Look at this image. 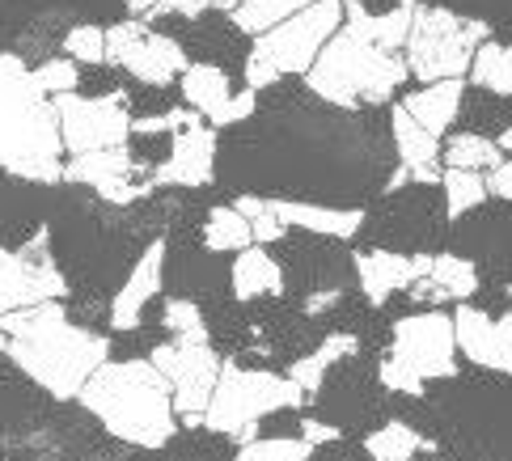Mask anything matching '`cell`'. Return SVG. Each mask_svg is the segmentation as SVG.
Returning a JSON list of instances; mask_svg holds the SVG:
<instances>
[{"label":"cell","instance_id":"6da1fadb","mask_svg":"<svg viewBox=\"0 0 512 461\" xmlns=\"http://www.w3.org/2000/svg\"><path fill=\"white\" fill-rule=\"evenodd\" d=\"M5 330V356L56 402H68L85 390V381L111 360V339L77 326L60 301L17 309L0 318Z\"/></svg>","mask_w":512,"mask_h":461},{"label":"cell","instance_id":"7a4b0ae2","mask_svg":"<svg viewBox=\"0 0 512 461\" xmlns=\"http://www.w3.org/2000/svg\"><path fill=\"white\" fill-rule=\"evenodd\" d=\"M77 398L106 432L132 449H161L178 432L170 385L153 360H106Z\"/></svg>","mask_w":512,"mask_h":461},{"label":"cell","instance_id":"3957f363","mask_svg":"<svg viewBox=\"0 0 512 461\" xmlns=\"http://www.w3.org/2000/svg\"><path fill=\"white\" fill-rule=\"evenodd\" d=\"M0 170L39 187L64 178L56 102L34 85L22 55H0Z\"/></svg>","mask_w":512,"mask_h":461},{"label":"cell","instance_id":"277c9868","mask_svg":"<svg viewBox=\"0 0 512 461\" xmlns=\"http://www.w3.org/2000/svg\"><path fill=\"white\" fill-rule=\"evenodd\" d=\"M407 60L402 51H386L352 30H339L331 43L318 51V60L305 72V89L326 106L356 110V106H377L390 102L402 81H407Z\"/></svg>","mask_w":512,"mask_h":461},{"label":"cell","instance_id":"5b68a950","mask_svg":"<svg viewBox=\"0 0 512 461\" xmlns=\"http://www.w3.org/2000/svg\"><path fill=\"white\" fill-rule=\"evenodd\" d=\"M305 394L284 373H267V368H242L237 360H221V377H216L212 402L204 411V428L233 436L237 445L259 436V423L267 415L297 411Z\"/></svg>","mask_w":512,"mask_h":461},{"label":"cell","instance_id":"8992f818","mask_svg":"<svg viewBox=\"0 0 512 461\" xmlns=\"http://www.w3.org/2000/svg\"><path fill=\"white\" fill-rule=\"evenodd\" d=\"M457 373V343H453V318L445 309L411 313L394 326L390 352L381 356L377 377L390 394L419 398L428 381H445Z\"/></svg>","mask_w":512,"mask_h":461},{"label":"cell","instance_id":"52a82bcc","mask_svg":"<svg viewBox=\"0 0 512 461\" xmlns=\"http://www.w3.org/2000/svg\"><path fill=\"white\" fill-rule=\"evenodd\" d=\"M343 30V5L339 0H314L301 13H292L288 22L276 30H267L254 39V51L246 55V89H271L280 77L292 72H309V64L318 60V51Z\"/></svg>","mask_w":512,"mask_h":461},{"label":"cell","instance_id":"ba28073f","mask_svg":"<svg viewBox=\"0 0 512 461\" xmlns=\"http://www.w3.org/2000/svg\"><path fill=\"white\" fill-rule=\"evenodd\" d=\"M491 39L487 22L479 17H462L441 5H415L411 17V34L402 47L407 72L419 85H436V81H462L470 72L474 51Z\"/></svg>","mask_w":512,"mask_h":461},{"label":"cell","instance_id":"9c48e42d","mask_svg":"<svg viewBox=\"0 0 512 461\" xmlns=\"http://www.w3.org/2000/svg\"><path fill=\"white\" fill-rule=\"evenodd\" d=\"M56 119H60L64 157L123 149L127 136H132V115H127L123 94H102V98L64 94L56 98Z\"/></svg>","mask_w":512,"mask_h":461},{"label":"cell","instance_id":"30bf717a","mask_svg":"<svg viewBox=\"0 0 512 461\" xmlns=\"http://www.w3.org/2000/svg\"><path fill=\"white\" fill-rule=\"evenodd\" d=\"M153 368L170 385L174 415L187 423V428L204 423L216 377H221V356L212 352V343H174L170 339L153 352Z\"/></svg>","mask_w":512,"mask_h":461},{"label":"cell","instance_id":"8fae6325","mask_svg":"<svg viewBox=\"0 0 512 461\" xmlns=\"http://www.w3.org/2000/svg\"><path fill=\"white\" fill-rule=\"evenodd\" d=\"M106 64L132 72L140 85H174L191 60L170 34H157L140 17H127V22L106 30Z\"/></svg>","mask_w":512,"mask_h":461},{"label":"cell","instance_id":"7c38bea8","mask_svg":"<svg viewBox=\"0 0 512 461\" xmlns=\"http://www.w3.org/2000/svg\"><path fill=\"white\" fill-rule=\"evenodd\" d=\"M68 280L64 271L51 263L47 233H39L26 250H0V318L17 309H34L47 301H64Z\"/></svg>","mask_w":512,"mask_h":461},{"label":"cell","instance_id":"4fadbf2b","mask_svg":"<svg viewBox=\"0 0 512 461\" xmlns=\"http://www.w3.org/2000/svg\"><path fill=\"white\" fill-rule=\"evenodd\" d=\"M64 178L68 182H81V187L98 191V199L106 204H136L153 191V182H136V157L132 149H102V153H77L64 161Z\"/></svg>","mask_w":512,"mask_h":461},{"label":"cell","instance_id":"5bb4252c","mask_svg":"<svg viewBox=\"0 0 512 461\" xmlns=\"http://www.w3.org/2000/svg\"><path fill=\"white\" fill-rule=\"evenodd\" d=\"M453 343L470 364L512 377V313L491 318L474 305H457L453 313Z\"/></svg>","mask_w":512,"mask_h":461},{"label":"cell","instance_id":"9a60e30c","mask_svg":"<svg viewBox=\"0 0 512 461\" xmlns=\"http://www.w3.org/2000/svg\"><path fill=\"white\" fill-rule=\"evenodd\" d=\"M216 174V132L199 119L174 136L166 161L153 170V187H208Z\"/></svg>","mask_w":512,"mask_h":461},{"label":"cell","instance_id":"2e32d148","mask_svg":"<svg viewBox=\"0 0 512 461\" xmlns=\"http://www.w3.org/2000/svg\"><path fill=\"white\" fill-rule=\"evenodd\" d=\"M432 254H394V250H364L356 254V280L369 305H386L394 292H407L428 275Z\"/></svg>","mask_w":512,"mask_h":461},{"label":"cell","instance_id":"e0dca14e","mask_svg":"<svg viewBox=\"0 0 512 461\" xmlns=\"http://www.w3.org/2000/svg\"><path fill=\"white\" fill-rule=\"evenodd\" d=\"M166 254H170L166 237H157V242L136 258L127 284L115 292V301H111V326L115 330H136L140 318H144V305H149L153 297H161V288H166Z\"/></svg>","mask_w":512,"mask_h":461},{"label":"cell","instance_id":"ac0fdd59","mask_svg":"<svg viewBox=\"0 0 512 461\" xmlns=\"http://www.w3.org/2000/svg\"><path fill=\"white\" fill-rule=\"evenodd\" d=\"M390 132H394V149H398V165L407 170L411 182L419 187H441V140H436L428 127H419L407 110L394 106L390 110Z\"/></svg>","mask_w":512,"mask_h":461},{"label":"cell","instance_id":"d6986e66","mask_svg":"<svg viewBox=\"0 0 512 461\" xmlns=\"http://www.w3.org/2000/svg\"><path fill=\"white\" fill-rule=\"evenodd\" d=\"M339 5H343V30H352L360 39H369L386 51H402L407 47L411 17H415L419 0H402V5H394L390 13H369L360 0H339Z\"/></svg>","mask_w":512,"mask_h":461},{"label":"cell","instance_id":"ffe728a7","mask_svg":"<svg viewBox=\"0 0 512 461\" xmlns=\"http://www.w3.org/2000/svg\"><path fill=\"white\" fill-rule=\"evenodd\" d=\"M276 216L284 220V229H305L318 237H335V242H347L364 229L360 208H322L305 204V199H276Z\"/></svg>","mask_w":512,"mask_h":461},{"label":"cell","instance_id":"44dd1931","mask_svg":"<svg viewBox=\"0 0 512 461\" xmlns=\"http://www.w3.org/2000/svg\"><path fill=\"white\" fill-rule=\"evenodd\" d=\"M411 288H415L411 297H419V301L432 297V301L466 305L474 292H479V267H474L470 258H462V254H432L428 275H424V280H415Z\"/></svg>","mask_w":512,"mask_h":461},{"label":"cell","instance_id":"7402d4cb","mask_svg":"<svg viewBox=\"0 0 512 461\" xmlns=\"http://www.w3.org/2000/svg\"><path fill=\"white\" fill-rule=\"evenodd\" d=\"M462 81H436V85H419L411 89L407 98H402L398 106L407 110V115L419 123V127H428V132L436 140H445L449 132V123L457 119V110H462Z\"/></svg>","mask_w":512,"mask_h":461},{"label":"cell","instance_id":"603a6c76","mask_svg":"<svg viewBox=\"0 0 512 461\" xmlns=\"http://www.w3.org/2000/svg\"><path fill=\"white\" fill-rule=\"evenodd\" d=\"M229 284H233V297L237 301H263V297H280L284 292V271L280 263L271 258L267 250L250 246L233 258V271H229Z\"/></svg>","mask_w":512,"mask_h":461},{"label":"cell","instance_id":"cb8c5ba5","mask_svg":"<svg viewBox=\"0 0 512 461\" xmlns=\"http://www.w3.org/2000/svg\"><path fill=\"white\" fill-rule=\"evenodd\" d=\"M178 85H182V98H187V106H191L204 123H208L212 115H221V110L229 106V98H233L229 72L216 68V64H187V72L178 77Z\"/></svg>","mask_w":512,"mask_h":461},{"label":"cell","instance_id":"d4e9b609","mask_svg":"<svg viewBox=\"0 0 512 461\" xmlns=\"http://www.w3.org/2000/svg\"><path fill=\"white\" fill-rule=\"evenodd\" d=\"M356 335H331V339H322V347H314L309 356H301L297 364L288 368V381L297 385V390L309 398V394H318L322 390V377L331 373V368L343 360V356H352L356 352Z\"/></svg>","mask_w":512,"mask_h":461},{"label":"cell","instance_id":"484cf974","mask_svg":"<svg viewBox=\"0 0 512 461\" xmlns=\"http://www.w3.org/2000/svg\"><path fill=\"white\" fill-rule=\"evenodd\" d=\"M504 161L500 144L479 132H457L441 140V165L445 170H474V174H491Z\"/></svg>","mask_w":512,"mask_h":461},{"label":"cell","instance_id":"4316f807","mask_svg":"<svg viewBox=\"0 0 512 461\" xmlns=\"http://www.w3.org/2000/svg\"><path fill=\"white\" fill-rule=\"evenodd\" d=\"M436 445L428 436H419L411 423H402V419H390V423H381L377 432H369V440H364V453H369L373 461H407L415 453H432Z\"/></svg>","mask_w":512,"mask_h":461},{"label":"cell","instance_id":"83f0119b","mask_svg":"<svg viewBox=\"0 0 512 461\" xmlns=\"http://www.w3.org/2000/svg\"><path fill=\"white\" fill-rule=\"evenodd\" d=\"M466 77L479 89H487V94L508 98L512 94V43H491L487 39L479 51H474Z\"/></svg>","mask_w":512,"mask_h":461},{"label":"cell","instance_id":"f1b7e54d","mask_svg":"<svg viewBox=\"0 0 512 461\" xmlns=\"http://www.w3.org/2000/svg\"><path fill=\"white\" fill-rule=\"evenodd\" d=\"M204 246H208L212 254H221V250L242 254V250L254 246V233H250V225H246V216L237 212L233 204H225V208H212V212H208V220H204Z\"/></svg>","mask_w":512,"mask_h":461},{"label":"cell","instance_id":"f546056e","mask_svg":"<svg viewBox=\"0 0 512 461\" xmlns=\"http://www.w3.org/2000/svg\"><path fill=\"white\" fill-rule=\"evenodd\" d=\"M305 5H314V0H242L229 17H233V26L242 34H254V39H259V34L288 22L292 13H301Z\"/></svg>","mask_w":512,"mask_h":461},{"label":"cell","instance_id":"4dcf8cb0","mask_svg":"<svg viewBox=\"0 0 512 461\" xmlns=\"http://www.w3.org/2000/svg\"><path fill=\"white\" fill-rule=\"evenodd\" d=\"M441 191H445V216L449 220H462L466 212L487 204V178L474 174V170H445Z\"/></svg>","mask_w":512,"mask_h":461},{"label":"cell","instance_id":"1f68e13d","mask_svg":"<svg viewBox=\"0 0 512 461\" xmlns=\"http://www.w3.org/2000/svg\"><path fill=\"white\" fill-rule=\"evenodd\" d=\"M161 326L174 343H208V318L191 297H170L161 305Z\"/></svg>","mask_w":512,"mask_h":461},{"label":"cell","instance_id":"d6a6232c","mask_svg":"<svg viewBox=\"0 0 512 461\" xmlns=\"http://www.w3.org/2000/svg\"><path fill=\"white\" fill-rule=\"evenodd\" d=\"M233 208L246 216V225L254 233V246H271V242H284V237H288L284 220L276 216V199H267V195H237Z\"/></svg>","mask_w":512,"mask_h":461},{"label":"cell","instance_id":"836d02e7","mask_svg":"<svg viewBox=\"0 0 512 461\" xmlns=\"http://www.w3.org/2000/svg\"><path fill=\"white\" fill-rule=\"evenodd\" d=\"M309 449L301 436H254L237 449L233 461H309Z\"/></svg>","mask_w":512,"mask_h":461},{"label":"cell","instance_id":"e575fe53","mask_svg":"<svg viewBox=\"0 0 512 461\" xmlns=\"http://www.w3.org/2000/svg\"><path fill=\"white\" fill-rule=\"evenodd\" d=\"M30 72H34V85H39L51 102L64 98V94H77L81 64H72L68 55H56V60H43L39 68H30Z\"/></svg>","mask_w":512,"mask_h":461},{"label":"cell","instance_id":"d590c367","mask_svg":"<svg viewBox=\"0 0 512 461\" xmlns=\"http://www.w3.org/2000/svg\"><path fill=\"white\" fill-rule=\"evenodd\" d=\"M64 55L72 64H106V30L94 22H77L64 34Z\"/></svg>","mask_w":512,"mask_h":461},{"label":"cell","instance_id":"8d00e7d4","mask_svg":"<svg viewBox=\"0 0 512 461\" xmlns=\"http://www.w3.org/2000/svg\"><path fill=\"white\" fill-rule=\"evenodd\" d=\"M242 0H157L153 13H174V17H204V13H233Z\"/></svg>","mask_w":512,"mask_h":461},{"label":"cell","instance_id":"74e56055","mask_svg":"<svg viewBox=\"0 0 512 461\" xmlns=\"http://www.w3.org/2000/svg\"><path fill=\"white\" fill-rule=\"evenodd\" d=\"M254 106H259V94H254V89H233L229 106L221 110V115H212V119H208V127H212V132H221V127L246 123V119L254 115Z\"/></svg>","mask_w":512,"mask_h":461},{"label":"cell","instance_id":"f35d334b","mask_svg":"<svg viewBox=\"0 0 512 461\" xmlns=\"http://www.w3.org/2000/svg\"><path fill=\"white\" fill-rule=\"evenodd\" d=\"M487 195H500V199H508V204H512V157H504L496 170H491V178H487Z\"/></svg>","mask_w":512,"mask_h":461},{"label":"cell","instance_id":"ab89813d","mask_svg":"<svg viewBox=\"0 0 512 461\" xmlns=\"http://www.w3.org/2000/svg\"><path fill=\"white\" fill-rule=\"evenodd\" d=\"M301 440L314 449V445H326V440H339V428L335 423H322V419H305L301 423Z\"/></svg>","mask_w":512,"mask_h":461},{"label":"cell","instance_id":"60d3db41","mask_svg":"<svg viewBox=\"0 0 512 461\" xmlns=\"http://www.w3.org/2000/svg\"><path fill=\"white\" fill-rule=\"evenodd\" d=\"M343 301V292L339 288H326V292H314V297L305 301V309L309 313H322V309H331V305H339Z\"/></svg>","mask_w":512,"mask_h":461},{"label":"cell","instance_id":"b9f144b4","mask_svg":"<svg viewBox=\"0 0 512 461\" xmlns=\"http://www.w3.org/2000/svg\"><path fill=\"white\" fill-rule=\"evenodd\" d=\"M153 5H157V0H127V13L144 17V13H153Z\"/></svg>","mask_w":512,"mask_h":461},{"label":"cell","instance_id":"7bdbcfd3","mask_svg":"<svg viewBox=\"0 0 512 461\" xmlns=\"http://www.w3.org/2000/svg\"><path fill=\"white\" fill-rule=\"evenodd\" d=\"M496 144H500V153H512V123H508V127H504V136H500V140H496Z\"/></svg>","mask_w":512,"mask_h":461},{"label":"cell","instance_id":"ee69618b","mask_svg":"<svg viewBox=\"0 0 512 461\" xmlns=\"http://www.w3.org/2000/svg\"><path fill=\"white\" fill-rule=\"evenodd\" d=\"M5 347H9V339H5V330H0V356H5Z\"/></svg>","mask_w":512,"mask_h":461},{"label":"cell","instance_id":"f6af8a7d","mask_svg":"<svg viewBox=\"0 0 512 461\" xmlns=\"http://www.w3.org/2000/svg\"><path fill=\"white\" fill-rule=\"evenodd\" d=\"M508 301H512V284H508Z\"/></svg>","mask_w":512,"mask_h":461},{"label":"cell","instance_id":"bcb514c9","mask_svg":"<svg viewBox=\"0 0 512 461\" xmlns=\"http://www.w3.org/2000/svg\"><path fill=\"white\" fill-rule=\"evenodd\" d=\"M407 461H415V457H407Z\"/></svg>","mask_w":512,"mask_h":461}]
</instances>
